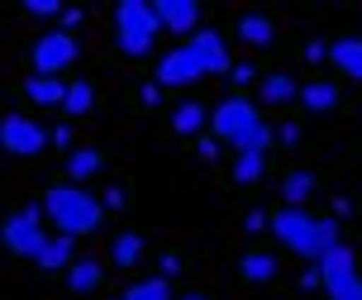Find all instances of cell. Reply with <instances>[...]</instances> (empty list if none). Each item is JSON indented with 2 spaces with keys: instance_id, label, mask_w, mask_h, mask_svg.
Segmentation results:
<instances>
[{
  "instance_id": "1",
  "label": "cell",
  "mask_w": 362,
  "mask_h": 300,
  "mask_svg": "<svg viewBox=\"0 0 362 300\" xmlns=\"http://www.w3.org/2000/svg\"><path fill=\"white\" fill-rule=\"evenodd\" d=\"M38 210H43V219L57 229V238H72V243L100 233V224H105V200L90 191V186H72V181L48 186Z\"/></svg>"
},
{
  "instance_id": "2",
  "label": "cell",
  "mask_w": 362,
  "mask_h": 300,
  "mask_svg": "<svg viewBox=\"0 0 362 300\" xmlns=\"http://www.w3.org/2000/svg\"><path fill=\"white\" fill-rule=\"evenodd\" d=\"M267 229L276 233V243L291 248L305 262H320L329 248L344 243L339 238V224L329 214H310V210H276V214H267Z\"/></svg>"
},
{
  "instance_id": "3",
  "label": "cell",
  "mask_w": 362,
  "mask_h": 300,
  "mask_svg": "<svg viewBox=\"0 0 362 300\" xmlns=\"http://www.w3.org/2000/svg\"><path fill=\"white\" fill-rule=\"evenodd\" d=\"M210 139L224 143V148H272V129L262 120V110L248 100V96H229V100H219L210 110Z\"/></svg>"
},
{
  "instance_id": "4",
  "label": "cell",
  "mask_w": 362,
  "mask_h": 300,
  "mask_svg": "<svg viewBox=\"0 0 362 300\" xmlns=\"http://www.w3.org/2000/svg\"><path fill=\"white\" fill-rule=\"evenodd\" d=\"M158 34H163V29H158L148 0H124V5H115V48H119L124 57L153 53Z\"/></svg>"
},
{
  "instance_id": "5",
  "label": "cell",
  "mask_w": 362,
  "mask_h": 300,
  "mask_svg": "<svg viewBox=\"0 0 362 300\" xmlns=\"http://www.w3.org/2000/svg\"><path fill=\"white\" fill-rule=\"evenodd\" d=\"M315 267H320V286H325L329 300H362V267L348 243L329 248Z\"/></svg>"
},
{
  "instance_id": "6",
  "label": "cell",
  "mask_w": 362,
  "mask_h": 300,
  "mask_svg": "<svg viewBox=\"0 0 362 300\" xmlns=\"http://www.w3.org/2000/svg\"><path fill=\"white\" fill-rule=\"evenodd\" d=\"M0 243L10 248V258H34L38 248L48 243L43 210H38V205H24V210L5 214V219H0Z\"/></svg>"
},
{
  "instance_id": "7",
  "label": "cell",
  "mask_w": 362,
  "mask_h": 300,
  "mask_svg": "<svg viewBox=\"0 0 362 300\" xmlns=\"http://www.w3.org/2000/svg\"><path fill=\"white\" fill-rule=\"evenodd\" d=\"M76 34H67V29H48V34L34 38V48H29V67H34V76H57V71H67L76 62Z\"/></svg>"
},
{
  "instance_id": "8",
  "label": "cell",
  "mask_w": 362,
  "mask_h": 300,
  "mask_svg": "<svg viewBox=\"0 0 362 300\" xmlns=\"http://www.w3.org/2000/svg\"><path fill=\"white\" fill-rule=\"evenodd\" d=\"M0 148H5L10 158H38V153L48 148V134H43L29 115H10V120H0Z\"/></svg>"
},
{
  "instance_id": "9",
  "label": "cell",
  "mask_w": 362,
  "mask_h": 300,
  "mask_svg": "<svg viewBox=\"0 0 362 300\" xmlns=\"http://www.w3.org/2000/svg\"><path fill=\"white\" fill-rule=\"evenodd\" d=\"M153 19H158V29H163V34L191 38L200 29L205 10H200V0H153Z\"/></svg>"
},
{
  "instance_id": "10",
  "label": "cell",
  "mask_w": 362,
  "mask_h": 300,
  "mask_svg": "<svg viewBox=\"0 0 362 300\" xmlns=\"http://www.w3.org/2000/svg\"><path fill=\"white\" fill-rule=\"evenodd\" d=\"M186 53L200 62L205 76H229V48H224V38H219L215 29H205V24H200L196 34L186 38Z\"/></svg>"
},
{
  "instance_id": "11",
  "label": "cell",
  "mask_w": 362,
  "mask_h": 300,
  "mask_svg": "<svg viewBox=\"0 0 362 300\" xmlns=\"http://www.w3.org/2000/svg\"><path fill=\"white\" fill-rule=\"evenodd\" d=\"M200 76H205V71H200L196 57L186 53V43H177V48L163 53V62H158V86H191Z\"/></svg>"
},
{
  "instance_id": "12",
  "label": "cell",
  "mask_w": 362,
  "mask_h": 300,
  "mask_svg": "<svg viewBox=\"0 0 362 300\" xmlns=\"http://www.w3.org/2000/svg\"><path fill=\"white\" fill-rule=\"evenodd\" d=\"M281 277V262H276V253L272 248H248V253H238V282L243 286H267Z\"/></svg>"
},
{
  "instance_id": "13",
  "label": "cell",
  "mask_w": 362,
  "mask_h": 300,
  "mask_svg": "<svg viewBox=\"0 0 362 300\" xmlns=\"http://www.w3.org/2000/svg\"><path fill=\"white\" fill-rule=\"evenodd\" d=\"M325 57L334 62V71H344L348 81H362V38L358 34H339L325 48Z\"/></svg>"
},
{
  "instance_id": "14",
  "label": "cell",
  "mask_w": 362,
  "mask_h": 300,
  "mask_svg": "<svg viewBox=\"0 0 362 300\" xmlns=\"http://www.w3.org/2000/svg\"><path fill=\"white\" fill-rule=\"evenodd\" d=\"M320 172H286V181H281V195H286V210H305L310 200L320 195Z\"/></svg>"
},
{
  "instance_id": "15",
  "label": "cell",
  "mask_w": 362,
  "mask_h": 300,
  "mask_svg": "<svg viewBox=\"0 0 362 300\" xmlns=\"http://www.w3.org/2000/svg\"><path fill=\"white\" fill-rule=\"evenodd\" d=\"M105 286V262H95V258H76L67 267V291L72 296H90V291H100Z\"/></svg>"
},
{
  "instance_id": "16",
  "label": "cell",
  "mask_w": 362,
  "mask_h": 300,
  "mask_svg": "<svg viewBox=\"0 0 362 300\" xmlns=\"http://www.w3.org/2000/svg\"><path fill=\"white\" fill-rule=\"evenodd\" d=\"M34 262H38V272H48V277H53V272H67V267L76 262V243L53 233V238H48V243L34 253Z\"/></svg>"
},
{
  "instance_id": "17",
  "label": "cell",
  "mask_w": 362,
  "mask_h": 300,
  "mask_svg": "<svg viewBox=\"0 0 362 300\" xmlns=\"http://www.w3.org/2000/svg\"><path fill=\"white\" fill-rule=\"evenodd\" d=\"M24 96L43 110H62V96H67V81L62 76H29L24 81Z\"/></svg>"
},
{
  "instance_id": "18",
  "label": "cell",
  "mask_w": 362,
  "mask_h": 300,
  "mask_svg": "<svg viewBox=\"0 0 362 300\" xmlns=\"http://www.w3.org/2000/svg\"><path fill=\"white\" fill-rule=\"evenodd\" d=\"M234 34H238V43H248V48H267L272 38H276V24H272L267 15H238Z\"/></svg>"
},
{
  "instance_id": "19",
  "label": "cell",
  "mask_w": 362,
  "mask_h": 300,
  "mask_svg": "<svg viewBox=\"0 0 362 300\" xmlns=\"http://www.w3.org/2000/svg\"><path fill=\"white\" fill-rule=\"evenodd\" d=\"M205 124H210V110L200 105V100H186V105L172 110V134H181V139H200Z\"/></svg>"
},
{
  "instance_id": "20",
  "label": "cell",
  "mask_w": 362,
  "mask_h": 300,
  "mask_svg": "<svg viewBox=\"0 0 362 300\" xmlns=\"http://www.w3.org/2000/svg\"><path fill=\"white\" fill-rule=\"evenodd\" d=\"M100 167H105V153H100V148H72V153H67V181H72V186L90 181Z\"/></svg>"
},
{
  "instance_id": "21",
  "label": "cell",
  "mask_w": 362,
  "mask_h": 300,
  "mask_svg": "<svg viewBox=\"0 0 362 300\" xmlns=\"http://www.w3.org/2000/svg\"><path fill=\"white\" fill-rule=\"evenodd\" d=\"M144 262V238L139 233H115L110 238V267H119V272H129V267Z\"/></svg>"
},
{
  "instance_id": "22",
  "label": "cell",
  "mask_w": 362,
  "mask_h": 300,
  "mask_svg": "<svg viewBox=\"0 0 362 300\" xmlns=\"http://www.w3.org/2000/svg\"><path fill=\"white\" fill-rule=\"evenodd\" d=\"M296 100L305 110H315V115L320 110H339V86L334 81H305V86L296 91Z\"/></svg>"
},
{
  "instance_id": "23",
  "label": "cell",
  "mask_w": 362,
  "mask_h": 300,
  "mask_svg": "<svg viewBox=\"0 0 362 300\" xmlns=\"http://www.w3.org/2000/svg\"><path fill=\"white\" fill-rule=\"evenodd\" d=\"M262 172H267V153L262 148H243L234 158V186H257Z\"/></svg>"
},
{
  "instance_id": "24",
  "label": "cell",
  "mask_w": 362,
  "mask_h": 300,
  "mask_svg": "<svg viewBox=\"0 0 362 300\" xmlns=\"http://www.w3.org/2000/svg\"><path fill=\"white\" fill-rule=\"evenodd\" d=\"M62 110H67L72 120H86L90 110H95V86H90V81H67V96H62Z\"/></svg>"
},
{
  "instance_id": "25",
  "label": "cell",
  "mask_w": 362,
  "mask_h": 300,
  "mask_svg": "<svg viewBox=\"0 0 362 300\" xmlns=\"http://www.w3.org/2000/svg\"><path fill=\"white\" fill-rule=\"evenodd\" d=\"M296 76H291V71H267V76H262V100H267V105H286V100H296Z\"/></svg>"
},
{
  "instance_id": "26",
  "label": "cell",
  "mask_w": 362,
  "mask_h": 300,
  "mask_svg": "<svg viewBox=\"0 0 362 300\" xmlns=\"http://www.w3.org/2000/svg\"><path fill=\"white\" fill-rule=\"evenodd\" d=\"M119 300H177V296H172V282L167 277H148V282H134Z\"/></svg>"
},
{
  "instance_id": "27",
  "label": "cell",
  "mask_w": 362,
  "mask_h": 300,
  "mask_svg": "<svg viewBox=\"0 0 362 300\" xmlns=\"http://www.w3.org/2000/svg\"><path fill=\"white\" fill-rule=\"evenodd\" d=\"M57 10H62L57 0H29V5H24V15H38V19H53Z\"/></svg>"
},
{
  "instance_id": "28",
  "label": "cell",
  "mask_w": 362,
  "mask_h": 300,
  "mask_svg": "<svg viewBox=\"0 0 362 300\" xmlns=\"http://www.w3.org/2000/svg\"><path fill=\"white\" fill-rule=\"evenodd\" d=\"M229 76L243 86V81H253V76H257V67H253V62H229Z\"/></svg>"
},
{
  "instance_id": "29",
  "label": "cell",
  "mask_w": 362,
  "mask_h": 300,
  "mask_svg": "<svg viewBox=\"0 0 362 300\" xmlns=\"http://www.w3.org/2000/svg\"><path fill=\"white\" fill-rule=\"evenodd\" d=\"M196 153H200V162H215L219 143H215V139H205V134H200V139H196Z\"/></svg>"
},
{
  "instance_id": "30",
  "label": "cell",
  "mask_w": 362,
  "mask_h": 300,
  "mask_svg": "<svg viewBox=\"0 0 362 300\" xmlns=\"http://www.w3.org/2000/svg\"><path fill=\"white\" fill-rule=\"evenodd\" d=\"M243 229H248V233H262V229H267V214H262V210H248V224H243Z\"/></svg>"
},
{
  "instance_id": "31",
  "label": "cell",
  "mask_w": 362,
  "mask_h": 300,
  "mask_svg": "<svg viewBox=\"0 0 362 300\" xmlns=\"http://www.w3.org/2000/svg\"><path fill=\"white\" fill-rule=\"evenodd\" d=\"M300 139V120H286L281 124V143H296Z\"/></svg>"
},
{
  "instance_id": "32",
  "label": "cell",
  "mask_w": 362,
  "mask_h": 300,
  "mask_svg": "<svg viewBox=\"0 0 362 300\" xmlns=\"http://www.w3.org/2000/svg\"><path fill=\"white\" fill-rule=\"evenodd\" d=\"M300 286H305V291H310V286H320V267H305V272H300Z\"/></svg>"
},
{
  "instance_id": "33",
  "label": "cell",
  "mask_w": 362,
  "mask_h": 300,
  "mask_svg": "<svg viewBox=\"0 0 362 300\" xmlns=\"http://www.w3.org/2000/svg\"><path fill=\"white\" fill-rule=\"evenodd\" d=\"M177 300H210V296H200V291H191V296H177Z\"/></svg>"
}]
</instances>
